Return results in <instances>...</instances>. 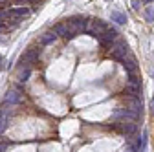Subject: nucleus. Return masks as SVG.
<instances>
[{
	"mask_svg": "<svg viewBox=\"0 0 154 152\" xmlns=\"http://www.w3.org/2000/svg\"><path fill=\"white\" fill-rule=\"evenodd\" d=\"M127 103H128V110L136 112V114L141 112V101H140V97H128Z\"/></svg>",
	"mask_w": 154,
	"mask_h": 152,
	"instance_id": "9b49d317",
	"label": "nucleus"
},
{
	"mask_svg": "<svg viewBox=\"0 0 154 152\" xmlns=\"http://www.w3.org/2000/svg\"><path fill=\"white\" fill-rule=\"evenodd\" d=\"M132 8L138 11V9H140V0H132Z\"/></svg>",
	"mask_w": 154,
	"mask_h": 152,
	"instance_id": "a211bd4d",
	"label": "nucleus"
},
{
	"mask_svg": "<svg viewBox=\"0 0 154 152\" xmlns=\"http://www.w3.org/2000/svg\"><path fill=\"white\" fill-rule=\"evenodd\" d=\"M105 29H106V26H105L101 20H92V24L86 26V31H88L92 37H99V35H103Z\"/></svg>",
	"mask_w": 154,
	"mask_h": 152,
	"instance_id": "7ed1b4c3",
	"label": "nucleus"
},
{
	"mask_svg": "<svg viewBox=\"0 0 154 152\" xmlns=\"http://www.w3.org/2000/svg\"><path fill=\"white\" fill-rule=\"evenodd\" d=\"M127 55H128V44H127V42L118 41V42L112 46V57H114V59L121 61L123 57H127Z\"/></svg>",
	"mask_w": 154,
	"mask_h": 152,
	"instance_id": "f03ea898",
	"label": "nucleus"
},
{
	"mask_svg": "<svg viewBox=\"0 0 154 152\" xmlns=\"http://www.w3.org/2000/svg\"><path fill=\"white\" fill-rule=\"evenodd\" d=\"M6 103H9V105H18L22 101V93H20V90H9L8 93H6V99H4Z\"/></svg>",
	"mask_w": 154,
	"mask_h": 152,
	"instance_id": "0eeeda50",
	"label": "nucleus"
},
{
	"mask_svg": "<svg viewBox=\"0 0 154 152\" xmlns=\"http://www.w3.org/2000/svg\"><path fill=\"white\" fill-rule=\"evenodd\" d=\"M55 39H57V35H55V33H51V31H48V33H44V35L41 37V44H42V46L51 44V42H55Z\"/></svg>",
	"mask_w": 154,
	"mask_h": 152,
	"instance_id": "4468645a",
	"label": "nucleus"
},
{
	"mask_svg": "<svg viewBox=\"0 0 154 152\" xmlns=\"http://www.w3.org/2000/svg\"><path fill=\"white\" fill-rule=\"evenodd\" d=\"M118 128H121L127 136H134V134H136V130H138V126H136L134 121H119Z\"/></svg>",
	"mask_w": 154,
	"mask_h": 152,
	"instance_id": "423d86ee",
	"label": "nucleus"
},
{
	"mask_svg": "<svg viewBox=\"0 0 154 152\" xmlns=\"http://www.w3.org/2000/svg\"><path fill=\"white\" fill-rule=\"evenodd\" d=\"M8 125H9V112H8L6 106H2V108H0V134L6 132Z\"/></svg>",
	"mask_w": 154,
	"mask_h": 152,
	"instance_id": "6e6552de",
	"label": "nucleus"
},
{
	"mask_svg": "<svg viewBox=\"0 0 154 152\" xmlns=\"http://www.w3.org/2000/svg\"><path fill=\"white\" fill-rule=\"evenodd\" d=\"M2 61H4V59H2V57H0V70H2V68H4V66H2Z\"/></svg>",
	"mask_w": 154,
	"mask_h": 152,
	"instance_id": "412c9836",
	"label": "nucleus"
},
{
	"mask_svg": "<svg viewBox=\"0 0 154 152\" xmlns=\"http://www.w3.org/2000/svg\"><path fill=\"white\" fill-rule=\"evenodd\" d=\"M6 13H8V17H13V18H24V17L29 15V9L28 8H13Z\"/></svg>",
	"mask_w": 154,
	"mask_h": 152,
	"instance_id": "1a4fd4ad",
	"label": "nucleus"
},
{
	"mask_svg": "<svg viewBox=\"0 0 154 152\" xmlns=\"http://www.w3.org/2000/svg\"><path fill=\"white\" fill-rule=\"evenodd\" d=\"M66 26H68V29L73 33V35H77V33H85L86 31V20L85 18H81V17H75V18H70V20L66 22Z\"/></svg>",
	"mask_w": 154,
	"mask_h": 152,
	"instance_id": "f257e3e1",
	"label": "nucleus"
},
{
	"mask_svg": "<svg viewBox=\"0 0 154 152\" xmlns=\"http://www.w3.org/2000/svg\"><path fill=\"white\" fill-rule=\"evenodd\" d=\"M152 2V0H143V4H150Z\"/></svg>",
	"mask_w": 154,
	"mask_h": 152,
	"instance_id": "4be33fe9",
	"label": "nucleus"
},
{
	"mask_svg": "<svg viewBox=\"0 0 154 152\" xmlns=\"http://www.w3.org/2000/svg\"><path fill=\"white\" fill-rule=\"evenodd\" d=\"M128 84H136V86H141V81L136 77L134 73H128Z\"/></svg>",
	"mask_w": 154,
	"mask_h": 152,
	"instance_id": "2eb2a0df",
	"label": "nucleus"
},
{
	"mask_svg": "<svg viewBox=\"0 0 154 152\" xmlns=\"http://www.w3.org/2000/svg\"><path fill=\"white\" fill-rule=\"evenodd\" d=\"M6 147H8L6 143H0V152H4V150H6Z\"/></svg>",
	"mask_w": 154,
	"mask_h": 152,
	"instance_id": "6ab92c4d",
	"label": "nucleus"
},
{
	"mask_svg": "<svg viewBox=\"0 0 154 152\" xmlns=\"http://www.w3.org/2000/svg\"><path fill=\"white\" fill-rule=\"evenodd\" d=\"M150 110L154 112V97H152V101H150Z\"/></svg>",
	"mask_w": 154,
	"mask_h": 152,
	"instance_id": "aec40b11",
	"label": "nucleus"
},
{
	"mask_svg": "<svg viewBox=\"0 0 154 152\" xmlns=\"http://www.w3.org/2000/svg\"><path fill=\"white\" fill-rule=\"evenodd\" d=\"M38 55H41V50H38V48H29L28 51H26V55H22L20 57V62L22 64H33L37 59H38Z\"/></svg>",
	"mask_w": 154,
	"mask_h": 152,
	"instance_id": "20e7f679",
	"label": "nucleus"
},
{
	"mask_svg": "<svg viewBox=\"0 0 154 152\" xmlns=\"http://www.w3.org/2000/svg\"><path fill=\"white\" fill-rule=\"evenodd\" d=\"M140 92H141V86H136V84H128L125 86V93H128V97H140Z\"/></svg>",
	"mask_w": 154,
	"mask_h": 152,
	"instance_id": "f8f14e48",
	"label": "nucleus"
},
{
	"mask_svg": "<svg viewBox=\"0 0 154 152\" xmlns=\"http://www.w3.org/2000/svg\"><path fill=\"white\" fill-rule=\"evenodd\" d=\"M121 62H123V68H125L128 73H136V70H138V64H136V61H134L132 57H128V59H127V57H123V59H121Z\"/></svg>",
	"mask_w": 154,
	"mask_h": 152,
	"instance_id": "9d476101",
	"label": "nucleus"
},
{
	"mask_svg": "<svg viewBox=\"0 0 154 152\" xmlns=\"http://www.w3.org/2000/svg\"><path fill=\"white\" fill-rule=\"evenodd\" d=\"M29 75H31V70H29V68H26V70H24V71L20 73V77H18V79H20V83H26Z\"/></svg>",
	"mask_w": 154,
	"mask_h": 152,
	"instance_id": "dca6fc26",
	"label": "nucleus"
},
{
	"mask_svg": "<svg viewBox=\"0 0 154 152\" xmlns=\"http://www.w3.org/2000/svg\"><path fill=\"white\" fill-rule=\"evenodd\" d=\"M53 33H55L57 37H64V39H68V41L75 37V35H73V33L68 29V26H66V24H55V28H53Z\"/></svg>",
	"mask_w": 154,
	"mask_h": 152,
	"instance_id": "39448f33",
	"label": "nucleus"
},
{
	"mask_svg": "<svg viewBox=\"0 0 154 152\" xmlns=\"http://www.w3.org/2000/svg\"><path fill=\"white\" fill-rule=\"evenodd\" d=\"M110 17H112V20H116L118 24H127V15L125 13H121V11H112L110 13Z\"/></svg>",
	"mask_w": 154,
	"mask_h": 152,
	"instance_id": "ddd939ff",
	"label": "nucleus"
},
{
	"mask_svg": "<svg viewBox=\"0 0 154 152\" xmlns=\"http://www.w3.org/2000/svg\"><path fill=\"white\" fill-rule=\"evenodd\" d=\"M145 15H147V20H149V22H152V20H154V11H152L150 8L145 11Z\"/></svg>",
	"mask_w": 154,
	"mask_h": 152,
	"instance_id": "f3484780",
	"label": "nucleus"
}]
</instances>
